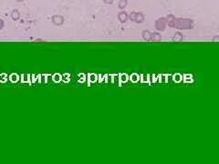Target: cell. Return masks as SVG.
Segmentation results:
<instances>
[{"label":"cell","instance_id":"cell-2","mask_svg":"<svg viewBox=\"0 0 219 164\" xmlns=\"http://www.w3.org/2000/svg\"><path fill=\"white\" fill-rule=\"evenodd\" d=\"M104 1L106 3H111V2H112V0H104Z\"/></svg>","mask_w":219,"mask_h":164},{"label":"cell","instance_id":"cell-3","mask_svg":"<svg viewBox=\"0 0 219 164\" xmlns=\"http://www.w3.org/2000/svg\"><path fill=\"white\" fill-rule=\"evenodd\" d=\"M18 1H21V0H18Z\"/></svg>","mask_w":219,"mask_h":164},{"label":"cell","instance_id":"cell-1","mask_svg":"<svg viewBox=\"0 0 219 164\" xmlns=\"http://www.w3.org/2000/svg\"><path fill=\"white\" fill-rule=\"evenodd\" d=\"M126 0H122V1L120 2V7H123L126 6Z\"/></svg>","mask_w":219,"mask_h":164}]
</instances>
